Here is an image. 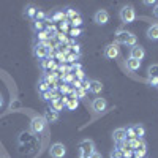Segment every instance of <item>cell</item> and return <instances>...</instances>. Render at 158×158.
Masks as SVG:
<instances>
[{
	"label": "cell",
	"mask_w": 158,
	"mask_h": 158,
	"mask_svg": "<svg viewBox=\"0 0 158 158\" xmlns=\"http://www.w3.org/2000/svg\"><path fill=\"white\" fill-rule=\"evenodd\" d=\"M108 108V101L104 100V98H95L94 101H92V111H95V112H104Z\"/></svg>",
	"instance_id": "ba28073f"
},
{
	"label": "cell",
	"mask_w": 158,
	"mask_h": 158,
	"mask_svg": "<svg viewBox=\"0 0 158 158\" xmlns=\"http://www.w3.org/2000/svg\"><path fill=\"white\" fill-rule=\"evenodd\" d=\"M118 18L123 24H131L136 21V10L131 6V5H125L122 6V10L118 11Z\"/></svg>",
	"instance_id": "7a4b0ae2"
},
{
	"label": "cell",
	"mask_w": 158,
	"mask_h": 158,
	"mask_svg": "<svg viewBox=\"0 0 158 158\" xmlns=\"http://www.w3.org/2000/svg\"><path fill=\"white\" fill-rule=\"evenodd\" d=\"M147 38L152 41H158V24H153L147 30Z\"/></svg>",
	"instance_id": "4fadbf2b"
},
{
	"label": "cell",
	"mask_w": 158,
	"mask_h": 158,
	"mask_svg": "<svg viewBox=\"0 0 158 158\" xmlns=\"http://www.w3.org/2000/svg\"><path fill=\"white\" fill-rule=\"evenodd\" d=\"M63 106H65V104L62 103V100H60V98H59V100H54V101H51V109H54L56 112L62 111V109H63Z\"/></svg>",
	"instance_id": "ffe728a7"
},
{
	"label": "cell",
	"mask_w": 158,
	"mask_h": 158,
	"mask_svg": "<svg viewBox=\"0 0 158 158\" xmlns=\"http://www.w3.org/2000/svg\"><path fill=\"white\" fill-rule=\"evenodd\" d=\"M51 19H52V21H57V22H63V21H65V13H63V11H57Z\"/></svg>",
	"instance_id": "4316f807"
},
{
	"label": "cell",
	"mask_w": 158,
	"mask_h": 158,
	"mask_svg": "<svg viewBox=\"0 0 158 158\" xmlns=\"http://www.w3.org/2000/svg\"><path fill=\"white\" fill-rule=\"evenodd\" d=\"M59 40H60L62 43H65V41H67V36H65V33H60V35H59Z\"/></svg>",
	"instance_id": "7dc6e473"
},
{
	"label": "cell",
	"mask_w": 158,
	"mask_h": 158,
	"mask_svg": "<svg viewBox=\"0 0 158 158\" xmlns=\"http://www.w3.org/2000/svg\"><path fill=\"white\" fill-rule=\"evenodd\" d=\"M144 56H146V51H144L142 46H139V44L131 46V49H130V59H136V60L141 62L144 59Z\"/></svg>",
	"instance_id": "9c48e42d"
},
{
	"label": "cell",
	"mask_w": 158,
	"mask_h": 158,
	"mask_svg": "<svg viewBox=\"0 0 158 158\" xmlns=\"http://www.w3.org/2000/svg\"><path fill=\"white\" fill-rule=\"evenodd\" d=\"M139 146H141V139H138V138H133V139H130V141L127 142V147H128V149H131L133 152H135Z\"/></svg>",
	"instance_id": "d6986e66"
},
{
	"label": "cell",
	"mask_w": 158,
	"mask_h": 158,
	"mask_svg": "<svg viewBox=\"0 0 158 158\" xmlns=\"http://www.w3.org/2000/svg\"><path fill=\"white\" fill-rule=\"evenodd\" d=\"M65 18H70L71 21L79 18V11L77 10H73V8H67V11H65Z\"/></svg>",
	"instance_id": "44dd1931"
},
{
	"label": "cell",
	"mask_w": 158,
	"mask_h": 158,
	"mask_svg": "<svg viewBox=\"0 0 158 158\" xmlns=\"http://www.w3.org/2000/svg\"><path fill=\"white\" fill-rule=\"evenodd\" d=\"M60 92H62L63 97H65L67 94H71V92H73V87H70L68 84H62V85H60Z\"/></svg>",
	"instance_id": "f1b7e54d"
},
{
	"label": "cell",
	"mask_w": 158,
	"mask_h": 158,
	"mask_svg": "<svg viewBox=\"0 0 158 158\" xmlns=\"http://www.w3.org/2000/svg\"><path fill=\"white\" fill-rule=\"evenodd\" d=\"M131 130H133V133H135V138H138V139H141L144 135H146V130H144V127H141V125L131 127Z\"/></svg>",
	"instance_id": "e0dca14e"
},
{
	"label": "cell",
	"mask_w": 158,
	"mask_h": 158,
	"mask_svg": "<svg viewBox=\"0 0 158 158\" xmlns=\"http://www.w3.org/2000/svg\"><path fill=\"white\" fill-rule=\"evenodd\" d=\"M94 21L98 25H106L109 22V13L106 10H98L95 15H94Z\"/></svg>",
	"instance_id": "8992f818"
},
{
	"label": "cell",
	"mask_w": 158,
	"mask_h": 158,
	"mask_svg": "<svg viewBox=\"0 0 158 158\" xmlns=\"http://www.w3.org/2000/svg\"><path fill=\"white\" fill-rule=\"evenodd\" d=\"M74 77L77 79V81H82V79H84V71H82V70H77V71L74 73Z\"/></svg>",
	"instance_id": "d590c367"
},
{
	"label": "cell",
	"mask_w": 158,
	"mask_h": 158,
	"mask_svg": "<svg viewBox=\"0 0 158 158\" xmlns=\"http://www.w3.org/2000/svg\"><path fill=\"white\" fill-rule=\"evenodd\" d=\"M60 29H62V30L65 32V30H67V29H68V22H67V21H63V22L60 24Z\"/></svg>",
	"instance_id": "ee69618b"
},
{
	"label": "cell",
	"mask_w": 158,
	"mask_h": 158,
	"mask_svg": "<svg viewBox=\"0 0 158 158\" xmlns=\"http://www.w3.org/2000/svg\"><path fill=\"white\" fill-rule=\"evenodd\" d=\"M44 79H46V82H48L49 85H51V84L54 85V84H56V81L59 79V76H57V73H54V71H52V73H51V74H48Z\"/></svg>",
	"instance_id": "cb8c5ba5"
},
{
	"label": "cell",
	"mask_w": 158,
	"mask_h": 158,
	"mask_svg": "<svg viewBox=\"0 0 158 158\" xmlns=\"http://www.w3.org/2000/svg\"><path fill=\"white\" fill-rule=\"evenodd\" d=\"M111 158H112V156H111Z\"/></svg>",
	"instance_id": "681fc988"
},
{
	"label": "cell",
	"mask_w": 158,
	"mask_h": 158,
	"mask_svg": "<svg viewBox=\"0 0 158 158\" xmlns=\"http://www.w3.org/2000/svg\"><path fill=\"white\" fill-rule=\"evenodd\" d=\"M33 29L41 32V30H43V22H41V21H35V24H33Z\"/></svg>",
	"instance_id": "8d00e7d4"
},
{
	"label": "cell",
	"mask_w": 158,
	"mask_h": 158,
	"mask_svg": "<svg viewBox=\"0 0 158 158\" xmlns=\"http://www.w3.org/2000/svg\"><path fill=\"white\" fill-rule=\"evenodd\" d=\"M122 152H123V158H131V156H133V150L128 149V147L122 149Z\"/></svg>",
	"instance_id": "836d02e7"
},
{
	"label": "cell",
	"mask_w": 158,
	"mask_h": 158,
	"mask_svg": "<svg viewBox=\"0 0 158 158\" xmlns=\"http://www.w3.org/2000/svg\"><path fill=\"white\" fill-rule=\"evenodd\" d=\"M46 120H44V117L41 115H36L32 118V122H30V130L33 131L35 135H40V133H43L44 128H46Z\"/></svg>",
	"instance_id": "277c9868"
},
{
	"label": "cell",
	"mask_w": 158,
	"mask_h": 158,
	"mask_svg": "<svg viewBox=\"0 0 158 158\" xmlns=\"http://www.w3.org/2000/svg\"><path fill=\"white\" fill-rule=\"evenodd\" d=\"M76 92V98H85V95H87V92L81 87V89H77V90H74Z\"/></svg>",
	"instance_id": "1f68e13d"
},
{
	"label": "cell",
	"mask_w": 158,
	"mask_h": 158,
	"mask_svg": "<svg viewBox=\"0 0 158 158\" xmlns=\"http://www.w3.org/2000/svg\"><path fill=\"white\" fill-rule=\"evenodd\" d=\"M2 106H3V95L0 94V108H2Z\"/></svg>",
	"instance_id": "c3c4849f"
},
{
	"label": "cell",
	"mask_w": 158,
	"mask_h": 158,
	"mask_svg": "<svg viewBox=\"0 0 158 158\" xmlns=\"http://www.w3.org/2000/svg\"><path fill=\"white\" fill-rule=\"evenodd\" d=\"M90 92H94V94H100V92L103 90V85L100 81H90Z\"/></svg>",
	"instance_id": "ac0fdd59"
},
{
	"label": "cell",
	"mask_w": 158,
	"mask_h": 158,
	"mask_svg": "<svg viewBox=\"0 0 158 158\" xmlns=\"http://www.w3.org/2000/svg\"><path fill=\"white\" fill-rule=\"evenodd\" d=\"M146 153H147V149H146V144H144L142 141H141V146L133 152V155L136 156V158H144V156H146Z\"/></svg>",
	"instance_id": "9a60e30c"
},
{
	"label": "cell",
	"mask_w": 158,
	"mask_h": 158,
	"mask_svg": "<svg viewBox=\"0 0 158 158\" xmlns=\"http://www.w3.org/2000/svg\"><path fill=\"white\" fill-rule=\"evenodd\" d=\"M142 3H144V5H149V6H155V2H153V0H144Z\"/></svg>",
	"instance_id": "bcb514c9"
},
{
	"label": "cell",
	"mask_w": 158,
	"mask_h": 158,
	"mask_svg": "<svg viewBox=\"0 0 158 158\" xmlns=\"http://www.w3.org/2000/svg\"><path fill=\"white\" fill-rule=\"evenodd\" d=\"M70 35L76 38V36H79V35H81V30H79V29H73V30L70 32Z\"/></svg>",
	"instance_id": "60d3db41"
},
{
	"label": "cell",
	"mask_w": 158,
	"mask_h": 158,
	"mask_svg": "<svg viewBox=\"0 0 158 158\" xmlns=\"http://www.w3.org/2000/svg\"><path fill=\"white\" fill-rule=\"evenodd\" d=\"M49 155L52 158H63L65 155H67V147H65L63 144H60V142H56V144H52V146H51Z\"/></svg>",
	"instance_id": "5b68a950"
},
{
	"label": "cell",
	"mask_w": 158,
	"mask_h": 158,
	"mask_svg": "<svg viewBox=\"0 0 158 158\" xmlns=\"http://www.w3.org/2000/svg\"><path fill=\"white\" fill-rule=\"evenodd\" d=\"M35 18H36V21H41V22H43V19H46V15H44L43 11H40V10H38V13H36V16H35Z\"/></svg>",
	"instance_id": "74e56055"
},
{
	"label": "cell",
	"mask_w": 158,
	"mask_h": 158,
	"mask_svg": "<svg viewBox=\"0 0 158 158\" xmlns=\"http://www.w3.org/2000/svg\"><path fill=\"white\" fill-rule=\"evenodd\" d=\"M77 104H79V103H77V100L70 98V100H68V103H67V109H68V111H74V109L77 108Z\"/></svg>",
	"instance_id": "83f0119b"
},
{
	"label": "cell",
	"mask_w": 158,
	"mask_h": 158,
	"mask_svg": "<svg viewBox=\"0 0 158 158\" xmlns=\"http://www.w3.org/2000/svg\"><path fill=\"white\" fill-rule=\"evenodd\" d=\"M62 81H63V84H73V82H74V74H73V73H65V74H62Z\"/></svg>",
	"instance_id": "603a6c76"
},
{
	"label": "cell",
	"mask_w": 158,
	"mask_h": 158,
	"mask_svg": "<svg viewBox=\"0 0 158 158\" xmlns=\"http://www.w3.org/2000/svg\"><path fill=\"white\" fill-rule=\"evenodd\" d=\"M24 13H25V16H27V18H35L36 13H38V8H36L35 5H27Z\"/></svg>",
	"instance_id": "2e32d148"
},
{
	"label": "cell",
	"mask_w": 158,
	"mask_h": 158,
	"mask_svg": "<svg viewBox=\"0 0 158 158\" xmlns=\"http://www.w3.org/2000/svg\"><path fill=\"white\" fill-rule=\"evenodd\" d=\"M118 54H120V51H118L117 44H108L104 48V57L106 59H117Z\"/></svg>",
	"instance_id": "8fae6325"
},
{
	"label": "cell",
	"mask_w": 158,
	"mask_h": 158,
	"mask_svg": "<svg viewBox=\"0 0 158 158\" xmlns=\"http://www.w3.org/2000/svg\"><path fill=\"white\" fill-rule=\"evenodd\" d=\"M147 73H149V77H158V65L156 63L155 65H150Z\"/></svg>",
	"instance_id": "d4e9b609"
},
{
	"label": "cell",
	"mask_w": 158,
	"mask_h": 158,
	"mask_svg": "<svg viewBox=\"0 0 158 158\" xmlns=\"http://www.w3.org/2000/svg\"><path fill=\"white\" fill-rule=\"evenodd\" d=\"M57 59H59L60 62H67V56H65L63 52H57Z\"/></svg>",
	"instance_id": "ab89813d"
},
{
	"label": "cell",
	"mask_w": 158,
	"mask_h": 158,
	"mask_svg": "<svg viewBox=\"0 0 158 158\" xmlns=\"http://www.w3.org/2000/svg\"><path fill=\"white\" fill-rule=\"evenodd\" d=\"M138 38L135 33L127 32V30H118L115 33V43L118 44H128V46H136Z\"/></svg>",
	"instance_id": "6da1fadb"
},
{
	"label": "cell",
	"mask_w": 158,
	"mask_h": 158,
	"mask_svg": "<svg viewBox=\"0 0 158 158\" xmlns=\"http://www.w3.org/2000/svg\"><path fill=\"white\" fill-rule=\"evenodd\" d=\"M82 89L87 92V90L90 89V81H84V84H82Z\"/></svg>",
	"instance_id": "f6af8a7d"
},
{
	"label": "cell",
	"mask_w": 158,
	"mask_h": 158,
	"mask_svg": "<svg viewBox=\"0 0 158 158\" xmlns=\"http://www.w3.org/2000/svg\"><path fill=\"white\" fill-rule=\"evenodd\" d=\"M43 68H48V70H56L57 68V65L54 62V59H46L43 62Z\"/></svg>",
	"instance_id": "7402d4cb"
},
{
	"label": "cell",
	"mask_w": 158,
	"mask_h": 158,
	"mask_svg": "<svg viewBox=\"0 0 158 158\" xmlns=\"http://www.w3.org/2000/svg\"><path fill=\"white\" fill-rule=\"evenodd\" d=\"M44 120H46V122H51V123L57 122V120H59V112H56L54 109L48 108L46 112H44Z\"/></svg>",
	"instance_id": "7c38bea8"
},
{
	"label": "cell",
	"mask_w": 158,
	"mask_h": 158,
	"mask_svg": "<svg viewBox=\"0 0 158 158\" xmlns=\"http://www.w3.org/2000/svg\"><path fill=\"white\" fill-rule=\"evenodd\" d=\"M48 90H51V87H49V84L46 81H43L41 84H40V92H43V94H44V92H48Z\"/></svg>",
	"instance_id": "d6a6232c"
},
{
	"label": "cell",
	"mask_w": 158,
	"mask_h": 158,
	"mask_svg": "<svg viewBox=\"0 0 158 158\" xmlns=\"http://www.w3.org/2000/svg\"><path fill=\"white\" fill-rule=\"evenodd\" d=\"M51 51H52V46H51L49 41L38 43V44L33 48V56H35L36 59H48Z\"/></svg>",
	"instance_id": "3957f363"
},
{
	"label": "cell",
	"mask_w": 158,
	"mask_h": 158,
	"mask_svg": "<svg viewBox=\"0 0 158 158\" xmlns=\"http://www.w3.org/2000/svg\"><path fill=\"white\" fill-rule=\"evenodd\" d=\"M127 68H128L130 71H138V70L141 68V62L136 60V59H128V60H127Z\"/></svg>",
	"instance_id": "5bb4252c"
},
{
	"label": "cell",
	"mask_w": 158,
	"mask_h": 158,
	"mask_svg": "<svg viewBox=\"0 0 158 158\" xmlns=\"http://www.w3.org/2000/svg\"><path fill=\"white\" fill-rule=\"evenodd\" d=\"M79 57V54H76V52H73V54H68L67 56V62H76Z\"/></svg>",
	"instance_id": "e575fe53"
},
{
	"label": "cell",
	"mask_w": 158,
	"mask_h": 158,
	"mask_svg": "<svg viewBox=\"0 0 158 158\" xmlns=\"http://www.w3.org/2000/svg\"><path fill=\"white\" fill-rule=\"evenodd\" d=\"M48 38H51V35H49V32H48V30H41V32H38V40H40V43L48 41Z\"/></svg>",
	"instance_id": "484cf974"
},
{
	"label": "cell",
	"mask_w": 158,
	"mask_h": 158,
	"mask_svg": "<svg viewBox=\"0 0 158 158\" xmlns=\"http://www.w3.org/2000/svg\"><path fill=\"white\" fill-rule=\"evenodd\" d=\"M149 84L153 87H158V77H149Z\"/></svg>",
	"instance_id": "f35d334b"
},
{
	"label": "cell",
	"mask_w": 158,
	"mask_h": 158,
	"mask_svg": "<svg viewBox=\"0 0 158 158\" xmlns=\"http://www.w3.org/2000/svg\"><path fill=\"white\" fill-rule=\"evenodd\" d=\"M79 149H81V155H84V156H89L92 152H95L94 150L95 146H94V142H92L90 139H84V141L79 142Z\"/></svg>",
	"instance_id": "52a82bcc"
},
{
	"label": "cell",
	"mask_w": 158,
	"mask_h": 158,
	"mask_svg": "<svg viewBox=\"0 0 158 158\" xmlns=\"http://www.w3.org/2000/svg\"><path fill=\"white\" fill-rule=\"evenodd\" d=\"M81 24H82V18H81V16H79V18H76V19H73V21H71V25H73L74 29H79V27H81Z\"/></svg>",
	"instance_id": "f546056e"
},
{
	"label": "cell",
	"mask_w": 158,
	"mask_h": 158,
	"mask_svg": "<svg viewBox=\"0 0 158 158\" xmlns=\"http://www.w3.org/2000/svg\"><path fill=\"white\" fill-rule=\"evenodd\" d=\"M112 139H114V142H117V144L127 142V130H125V128H117V130H114Z\"/></svg>",
	"instance_id": "30bf717a"
},
{
	"label": "cell",
	"mask_w": 158,
	"mask_h": 158,
	"mask_svg": "<svg viewBox=\"0 0 158 158\" xmlns=\"http://www.w3.org/2000/svg\"><path fill=\"white\" fill-rule=\"evenodd\" d=\"M152 13H153V16H155V18H158V2L155 3V6H153V10H152Z\"/></svg>",
	"instance_id": "7bdbcfd3"
},
{
	"label": "cell",
	"mask_w": 158,
	"mask_h": 158,
	"mask_svg": "<svg viewBox=\"0 0 158 158\" xmlns=\"http://www.w3.org/2000/svg\"><path fill=\"white\" fill-rule=\"evenodd\" d=\"M87 158H103V156H101V153H98V152H92Z\"/></svg>",
	"instance_id": "b9f144b4"
},
{
	"label": "cell",
	"mask_w": 158,
	"mask_h": 158,
	"mask_svg": "<svg viewBox=\"0 0 158 158\" xmlns=\"http://www.w3.org/2000/svg\"><path fill=\"white\" fill-rule=\"evenodd\" d=\"M112 158H122L123 156V152H122V149L120 147H117V149H114V152H112V155H111Z\"/></svg>",
	"instance_id": "4dcf8cb0"
}]
</instances>
